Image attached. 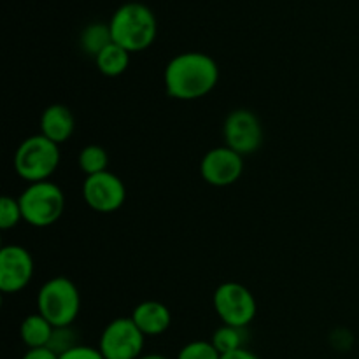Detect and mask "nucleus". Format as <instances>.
Here are the masks:
<instances>
[{
    "mask_svg": "<svg viewBox=\"0 0 359 359\" xmlns=\"http://www.w3.org/2000/svg\"><path fill=\"white\" fill-rule=\"evenodd\" d=\"M219 81V67L212 56L198 51L181 53L167 63L165 90L175 100L191 102L207 97Z\"/></svg>",
    "mask_w": 359,
    "mask_h": 359,
    "instance_id": "f257e3e1",
    "label": "nucleus"
},
{
    "mask_svg": "<svg viewBox=\"0 0 359 359\" xmlns=\"http://www.w3.org/2000/svg\"><path fill=\"white\" fill-rule=\"evenodd\" d=\"M112 42L128 53H139L156 41L158 23L153 11L140 2L123 4L109 21Z\"/></svg>",
    "mask_w": 359,
    "mask_h": 359,
    "instance_id": "f03ea898",
    "label": "nucleus"
},
{
    "mask_svg": "<svg viewBox=\"0 0 359 359\" xmlns=\"http://www.w3.org/2000/svg\"><path fill=\"white\" fill-rule=\"evenodd\" d=\"M81 311V294L69 277H51L37 293V312L55 328L72 326Z\"/></svg>",
    "mask_w": 359,
    "mask_h": 359,
    "instance_id": "7ed1b4c3",
    "label": "nucleus"
},
{
    "mask_svg": "<svg viewBox=\"0 0 359 359\" xmlns=\"http://www.w3.org/2000/svg\"><path fill=\"white\" fill-rule=\"evenodd\" d=\"M60 146L46 139L42 133L30 135L14 153V170L28 184L49 181L60 165Z\"/></svg>",
    "mask_w": 359,
    "mask_h": 359,
    "instance_id": "20e7f679",
    "label": "nucleus"
},
{
    "mask_svg": "<svg viewBox=\"0 0 359 359\" xmlns=\"http://www.w3.org/2000/svg\"><path fill=\"white\" fill-rule=\"evenodd\" d=\"M23 212V221L30 226H53L65 209V195L62 188L51 181L32 182L18 198Z\"/></svg>",
    "mask_w": 359,
    "mask_h": 359,
    "instance_id": "39448f33",
    "label": "nucleus"
},
{
    "mask_svg": "<svg viewBox=\"0 0 359 359\" xmlns=\"http://www.w3.org/2000/svg\"><path fill=\"white\" fill-rule=\"evenodd\" d=\"M214 311L223 325L248 328L256 318L258 304L256 298L244 284L228 280L217 286L212 297Z\"/></svg>",
    "mask_w": 359,
    "mask_h": 359,
    "instance_id": "423d86ee",
    "label": "nucleus"
},
{
    "mask_svg": "<svg viewBox=\"0 0 359 359\" xmlns=\"http://www.w3.org/2000/svg\"><path fill=\"white\" fill-rule=\"evenodd\" d=\"M146 335L132 318H116L100 335L98 349L105 359H139L142 356Z\"/></svg>",
    "mask_w": 359,
    "mask_h": 359,
    "instance_id": "0eeeda50",
    "label": "nucleus"
},
{
    "mask_svg": "<svg viewBox=\"0 0 359 359\" xmlns=\"http://www.w3.org/2000/svg\"><path fill=\"white\" fill-rule=\"evenodd\" d=\"M224 146L241 156L256 153L263 144V126L258 116L249 109H235L226 116L223 125Z\"/></svg>",
    "mask_w": 359,
    "mask_h": 359,
    "instance_id": "6e6552de",
    "label": "nucleus"
},
{
    "mask_svg": "<svg viewBox=\"0 0 359 359\" xmlns=\"http://www.w3.org/2000/svg\"><path fill=\"white\" fill-rule=\"evenodd\" d=\"M83 198L95 212H116L126 200L125 182L109 170L88 175L83 184Z\"/></svg>",
    "mask_w": 359,
    "mask_h": 359,
    "instance_id": "1a4fd4ad",
    "label": "nucleus"
},
{
    "mask_svg": "<svg viewBox=\"0 0 359 359\" xmlns=\"http://www.w3.org/2000/svg\"><path fill=\"white\" fill-rule=\"evenodd\" d=\"M34 258L23 245L11 244L0 249V291L16 294L30 284L34 277Z\"/></svg>",
    "mask_w": 359,
    "mask_h": 359,
    "instance_id": "9d476101",
    "label": "nucleus"
},
{
    "mask_svg": "<svg viewBox=\"0 0 359 359\" xmlns=\"http://www.w3.org/2000/svg\"><path fill=\"white\" fill-rule=\"evenodd\" d=\"M244 172V156L235 153L228 146L212 147L207 151L200 163L202 179L216 188H226L235 184Z\"/></svg>",
    "mask_w": 359,
    "mask_h": 359,
    "instance_id": "9b49d317",
    "label": "nucleus"
},
{
    "mask_svg": "<svg viewBox=\"0 0 359 359\" xmlns=\"http://www.w3.org/2000/svg\"><path fill=\"white\" fill-rule=\"evenodd\" d=\"M130 318L133 319L137 328H139L146 337L163 335L172 325V314L170 311H168V307L156 300L140 302V304L133 309Z\"/></svg>",
    "mask_w": 359,
    "mask_h": 359,
    "instance_id": "f8f14e48",
    "label": "nucleus"
},
{
    "mask_svg": "<svg viewBox=\"0 0 359 359\" xmlns=\"http://www.w3.org/2000/svg\"><path fill=\"white\" fill-rule=\"evenodd\" d=\"M76 119L72 111L63 104H53L44 109L41 116V133L55 144H63L72 137Z\"/></svg>",
    "mask_w": 359,
    "mask_h": 359,
    "instance_id": "ddd939ff",
    "label": "nucleus"
},
{
    "mask_svg": "<svg viewBox=\"0 0 359 359\" xmlns=\"http://www.w3.org/2000/svg\"><path fill=\"white\" fill-rule=\"evenodd\" d=\"M53 332H55V326L44 316L39 314V312L27 316L20 326L21 340H23V344L28 349L48 347L49 342H51Z\"/></svg>",
    "mask_w": 359,
    "mask_h": 359,
    "instance_id": "4468645a",
    "label": "nucleus"
},
{
    "mask_svg": "<svg viewBox=\"0 0 359 359\" xmlns=\"http://www.w3.org/2000/svg\"><path fill=\"white\" fill-rule=\"evenodd\" d=\"M95 63H97V69L100 70V74L107 77H118L128 69L130 53L116 42H112L95 58Z\"/></svg>",
    "mask_w": 359,
    "mask_h": 359,
    "instance_id": "2eb2a0df",
    "label": "nucleus"
},
{
    "mask_svg": "<svg viewBox=\"0 0 359 359\" xmlns=\"http://www.w3.org/2000/svg\"><path fill=\"white\" fill-rule=\"evenodd\" d=\"M109 44H112V34L109 25L91 23L81 32L79 46L86 55L97 58Z\"/></svg>",
    "mask_w": 359,
    "mask_h": 359,
    "instance_id": "dca6fc26",
    "label": "nucleus"
},
{
    "mask_svg": "<svg viewBox=\"0 0 359 359\" xmlns=\"http://www.w3.org/2000/svg\"><path fill=\"white\" fill-rule=\"evenodd\" d=\"M210 342L219 351V354H228L231 351L245 347V342H248V330L238 328V326L223 325L214 332Z\"/></svg>",
    "mask_w": 359,
    "mask_h": 359,
    "instance_id": "f3484780",
    "label": "nucleus"
},
{
    "mask_svg": "<svg viewBox=\"0 0 359 359\" xmlns=\"http://www.w3.org/2000/svg\"><path fill=\"white\" fill-rule=\"evenodd\" d=\"M77 165H79L81 172L86 174V177L88 175L100 174V172L107 170L109 154L102 146L90 144V146L81 149L79 156H77Z\"/></svg>",
    "mask_w": 359,
    "mask_h": 359,
    "instance_id": "a211bd4d",
    "label": "nucleus"
},
{
    "mask_svg": "<svg viewBox=\"0 0 359 359\" xmlns=\"http://www.w3.org/2000/svg\"><path fill=\"white\" fill-rule=\"evenodd\" d=\"M20 221H23L20 202H18V198L6 195L0 200V228L4 231L13 230L20 224Z\"/></svg>",
    "mask_w": 359,
    "mask_h": 359,
    "instance_id": "6ab92c4d",
    "label": "nucleus"
},
{
    "mask_svg": "<svg viewBox=\"0 0 359 359\" xmlns=\"http://www.w3.org/2000/svg\"><path fill=\"white\" fill-rule=\"evenodd\" d=\"M177 359H221V354L210 340H193L179 351Z\"/></svg>",
    "mask_w": 359,
    "mask_h": 359,
    "instance_id": "aec40b11",
    "label": "nucleus"
},
{
    "mask_svg": "<svg viewBox=\"0 0 359 359\" xmlns=\"http://www.w3.org/2000/svg\"><path fill=\"white\" fill-rule=\"evenodd\" d=\"M76 346H79L77 344V333L74 332L72 326H65V328H55L48 349L62 356L63 353H67V351H70Z\"/></svg>",
    "mask_w": 359,
    "mask_h": 359,
    "instance_id": "412c9836",
    "label": "nucleus"
},
{
    "mask_svg": "<svg viewBox=\"0 0 359 359\" xmlns=\"http://www.w3.org/2000/svg\"><path fill=\"white\" fill-rule=\"evenodd\" d=\"M60 359H105L104 354L100 353L98 347H91V346H76L72 347L70 351L63 353Z\"/></svg>",
    "mask_w": 359,
    "mask_h": 359,
    "instance_id": "4be33fe9",
    "label": "nucleus"
},
{
    "mask_svg": "<svg viewBox=\"0 0 359 359\" xmlns=\"http://www.w3.org/2000/svg\"><path fill=\"white\" fill-rule=\"evenodd\" d=\"M21 359H60V356L48 347H41V349H28Z\"/></svg>",
    "mask_w": 359,
    "mask_h": 359,
    "instance_id": "5701e85b",
    "label": "nucleus"
},
{
    "mask_svg": "<svg viewBox=\"0 0 359 359\" xmlns=\"http://www.w3.org/2000/svg\"><path fill=\"white\" fill-rule=\"evenodd\" d=\"M221 359H259V358L256 356L252 351L242 347V349L231 351V353H228V354H221Z\"/></svg>",
    "mask_w": 359,
    "mask_h": 359,
    "instance_id": "b1692460",
    "label": "nucleus"
},
{
    "mask_svg": "<svg viewBox=\"0 0 359 359\" xmlns=\"http://www.w3.org/2000/svg\"><path fill=\"white\" fill-rule=\"evenodd\" d=\"M139 359H168L163 354H146V356H140Z\"/></svg>",
    "mask_w": 359,
    "mask_h": 359,
    "instance_id": "393cba45",
    "label": "nucleus"
}]
</instances>
